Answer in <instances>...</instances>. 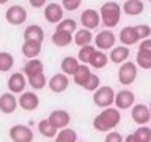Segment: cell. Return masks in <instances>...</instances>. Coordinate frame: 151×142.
Returning a JSON list of instances; mask_svg holds the SVG:
<instances>
[{
    "instance_id": "1",
    "label": "cell",
    "mask_w": 151,
    "mask_h": 142,
    "mask_svg": "<svg viewBox=\"0 0 151 142\" xmlns=\"http://www.w3.org/2000/svg\"><path fill=\"white\" fill-rule=\"evenodd\" d=\"M121 120V114L118 109H112L109 107L106 111H102L98 117H94L93 120V126L98 131H109L112 128H115Z\"/></svg>"
},
{
    "instance_id": "2",
    "label": "cell",
    "mask_w": 151,
    "mask_h": 142,
    "mask_svg": "<svg viewBox=\"0 0 151 142\" xmlns=\"http://www.w3.org/2000/svg\"><path fill=\"white\" fill-rule=\"evenodd\" d=\"M99 16H101V22L104 24V25L112 28L120 22L121 8L116 2H107L101 7V14H99Z\"/></svg>"
},
{
    "instance_id": "3",
    "label": "cell",
    "mask_w": 151,
    "mask_h": 142,
    "mask_svg": "<svg viewBox=\"0 0 151 142\" xmlns=\"http://www.w3.org/2000/svg\"><path fill=\"white\" fill-rule=\"evenodd\" d=\"M93 101L99 107H109L115 101V92L112 87H98L93 95Z\"/></svg>"
},
{
    "instance_id": "4",
    "label": "cell",
    "mask_w": 151,
    "mask_h": 142,
    "mask_svg": "<svg viewBox=\"0 0 151 142\" xmlns=\"http://www.w3.org/2000/svg\"><path fill=\"white\" fill-rule=\"evenodd\" d=\"M6 22H9L11 25H21L27 21V9L21 7V5H13L6 9Z\"/></svg>"
},
{
    "instance_id": "5",
    "label": "cell",
    "mask_w": 151,
    "mask_h": 142,
    "mask_svg": "<svg viewBox=\"0 0 151 142\" xmlns=\"http://www.w3.org/2000/svg\"><path fill=\"white\" fill-rule=\"evenodd\" d=\"M135 78H137V66L132 62H123L120 71H118V80L123 85H129L135 80Z\"/></svg>"
},
{
    "instance_id": "6",
    "label": "cell",
    "mask_w": 151,
    "mask_h": 142,
    "mask_svg": "<svg viewBox=\"0 0 151 142\" xmlns=\"http://www.w3.org/2000/svg\"><path fill=\"white\" fill-rule=\"evenodd\" d=\"M9 137H11L13 142H32L33 141V131L30 126L14 125L9 130Z\"/></svg>"
},
{
    "instance_id": "7",
    "label": "cell",
    "mask_w": 151,
    "mask_h": 142,
    "mask_svg": "<svg viewBox=\"0 0 151 142\" xmlns=\"http://www.w3.org/2000/svg\"><path fill=\"white\" fill-rule=\"evenodd\" d=\"M63 7L58 3H49L47 7L44 8V17L47 22L50 24H57L63 19Z\"/></svg>"
},
{
    "instance_id": "8",
    "label": "cell",
    "mask_w": 151,
    "mask_h": 142,
    "mask_svg": "<svg viewBox=\"0 0 151 142\" xmlns=\"http://www.w3.org/2000/svg\"><path fill=\"white\" fill-rule=\"evenodd\" d=\"M80 21H82V25L88 30L91 28H96L99 24H101V16H99L98 11L94 9H85V11L80 14Z\"/></svg>"
},
{
    "instance_id": "9",
    "label": "cell",
    "mask_w": 151,
    "mask_h": 142,
    "mask_svg": "<svg viewBox=\"0 0 151 142\" xmlns=\"http://www.w3.org/2000/svg\"><path fill=\"white\" fill-rule=\"evenodd\" d=\"M132 120L135 123H139V125H143V123H148L150 118H151V111L150 107H146L145 104H135L134 107H132Z\"/></svg>"
},
{
    "instance_id": "10",
    "label": "cell",
    "mask_w": 151,
    "mask_h": 142,
    "mask_svg": "<svg viewBox=\"0 0 151 142\" xmlns=\"http://www.w3.org/2000/svg\"><path fill=\"white\" fill-rule=\"evenodd\" d=\"M135 101V95L131 92V90H120L115 95V103L118 109H129Z\"/></svg>"
},
{
    "instance_id": "11",
    "label": "cell",
    "mask_w": 151,
    "mask_h": 142,
    "mask_svg": "<svg viewBox=\"0 0 151 142\" xmlns=\"http://www.w3.org/2000/svg\"><path fill=\"white\" fill-rule=\"evenodd\" d=\"M47 120H49L52 125L57 128V130H61V128H66V126H68L71 117H69V114L66 112V111H61V109H58V111H54V112H52Z\"/></svg>"
},
{
    "instance_id": "12",
    "label": "cell",
    "mask_w": 151,
    "mask_h": 142,
    "mask_svg": "<svg viewBox=\"0 0 151 142\" xmlns=\"http://www.w3.org/2000/svg\"><path fill=\"white\" fill-rule=\"evenodd\" d=\"M19 106H21L24 111H35V109L40 106V98H38L33 92H25V93L21 95V98H19Z\"/></svg>"
},
{
    "instance_id": "13",
    "label": "cell",
    "mask_w": 151,
    "mask_h": 142,
    "mask_svg": "<svg viewBox=\"0 0 151 142\" xmlns=\"http://www.w3.org/2000/svg\"><path fill=\"white\" fill-rule=\"evenodd\" d=\"M94 43H96V46L99 49H110L115 44V35L110 30H102L96 35Z\"/></svg>"
},
{
    "instance_id": "14",
    "label": "cell",
    "mask_w": 151,
    "mask_h": 142,
    "mask_svg": "<svg viewBox=\"0 0 151 142\" xmlns=\"http://www.w3.org/2000/svg\"><path fill=\"white\" fill-rule=\"evenodd\" d=\"M68 85H69V80H68V76H66L65 73L52 76L50 80H49V87H50L52 92H55V93L65 92V90L68 88Z\"/></svg>"
},
{
    "instance_id": "15",
    "label": "cell",
    "mask_w": 151,
    "mask_h": 142,
    "mask_svg": "<svg viewBox=\"0 0 151 142\" xmlns=\"http://www.w3.org/2000/svg\"><path fill=\"white\" fill-rule=\"evenodd\" d=\"M139 40H142L140 35H139V30L137 27H124L120 33V41L123 43L124 46H131V44H135Z\"/></svg>"
},
{
    "instance_id": "16",
    "label": "cell",
    "mask_w": 151,
    "mask_h": 142,
    "mask_svg": "<svg viewBox=\"0 0 151 142\" xmlns=\"http://www.w3.org/2000/svg\"><path fill=\"white\" fill-rule=\"evenodd\" d=\"M8 88L11 93H22L25 88V78L22 73H14L8 79Z\"/></svg>"
},
{
    "instance_id": "17",
    "label": "cell",
    "mask_w": 151,
    "mask_h": 142,
    "mask_svg": "<svg viewBox=\"0 0 151 142\" xmlns=\"http://www.w3.org/2000/svg\"><path fill=\"white\" fill-rule=\"evenodd\" d=\"M17 107V99L14 98L13 93H3L0 96V111L3 114H11Z\"/></svg>"
},
{
    "instance_id": "18",
    "label": "cell",
    "mask_w": 151,
    "mask_h": 142,
    "mask_svg": "<svg viewBox=\"0 0 151 142\" xmlns=\"http://www.w3.org/2000/svg\"><path fill=\"white\" fill-rule=\"evenodd\" d=\"M41 52V43L40 41H33V40H25L22 44V54L27 59H35L40 55Z\"/></svg>"
},
{
    "instance_id": "19",
    "label": "cell",
    "mask_w": 151,
    "mask_h": 142,
    "mask_svg": "<svg viewBox=\"0 0 151 142\" xmlns=\"http://www.w3.org/2000/svg\"><path fill=\"white\" fill-rule=\"evenodd\" d=\"M71 41H73V33H69V32L55 30L54 35H52V43H54L55 46H58V47L68 46V44H71Z\"/></svg>"
},
{
    "instance_id": "20",
    "label": "cell",
    "mask_w": 151,
    "mask_h": 142,
    "mask_svg": "<svg viewBox=\"0 0 151 142\" xmlns=\"http://www.w3.org/2000/svg\"><path fill=\"white\" fill-rule=\"evenodd\" d=\"M143 9H145V7H143V2H142V0H127V2H124V5H123V11L126 14H129V16H137V14H140Z\"/></svg>"
},
{
    "instance_id": "21",
    "label": "cell",
    "mask_w": 151,
    "mask_h": 142,
    "mask_svg": "<svg viewBox=\"0 0 151 142\" xmlns=\"http://www.w3.org/2000/svg\"><path fill=\"white\" fill-rule=\"evenodd\" d=\"M24 38H25V40H33V41L42 43V40H44V32H42V28L40 25L33 24V25H28L25 28V32H24Z\"/></svg>"
},
{
    "instance_id": "22",
    "label": "cell",
    "mask_w": 151,
    "mask_h": 142,
    "mask_svg": "<svg viewBox=\"0 0 151 142\" xmlns=\"http://www.w3.org/2000/svg\"><path fill=\"white\" fill-rule=\"evenodd\" d=\"M74 76V82L77 84V85H80V87H83L85 85V82L88 80V78L91 76V71H90V68L87 65H79V68H77V71L73 74Z\"/></svg>"
},
{
    "instance_id": "23",
    "label": "cell",
    "mask_w": 151,
    "mask_h": 142,
    "mask_svg": "<svg viewBox=\"0 0 151 142\" xmlns=\"http://www.w3.org/2000/svg\"><path fill=\"white\" fill-rule=\"evenodd\" d=\"M127 57H129V49H127L124 44L113 47L112 52H110V60L113 63H123V62H126Z\"/></svg>"
},
{
    "instance_id": "24",
    "label": "cell",
    "mask_w": 151,
    "mask_h": 142,
    "mask_svg": "<svg viewBox=\"0 0 151 142\" xmlns=\"http://www.w3.org/2000/svg\"><path fill=\"white\" fill-rule=\"evenodd\" d=\"M44 70V65H42L41 60H36V59H32L28 60L25 65H24V73L27 76H32V74H36V73H42Z\"/></svg>"
},
{
    "instance_id": "25",
    "label": "cell",
    "mask_w": 151,
    "mask_h": 142,
    "mask_svg": "<svg viewBox=\"0 0 151 142\" xmlns=\"http://www.w3.org/2000/svg\"><path fill=\"white\" fill-rule=\"evenodd\" d=\"M79 68V60L74 57H65L61 62V71L65 74H74Z\"/></svg>"
},
{
    "instance_id": "26",
    "label": "cell",
    "mask_w": 151,
    "mask_h": 142,
    "mask_svg": "<svg viewBox=\"0 0 151 142\" xmlns=\"http://www.w3.org/2000/svg\"><path fill=\"white\" fill-rule=\"evenodd\" d=\"M93 40V35H91V32L88 30V28H83V30H77L76 32V36H74V41H76V44L77 46H87L90 44Z\"/></svg>"
},
{
    "instance_id": "27",
    "label": "cell",
    "mask_w": 151,
    "mask_h": 142,
    "mask_svg": "<svg viewBox=\"0 0 151 142\" xmlns=\"http://www.w3.org/2000/svg\"><path fill=\"white\" fill-rule=\"evenodd\" d=\"M90 65L93 66L94 70H99V68H104L107 65V55L101 51H94V54L91 55V59L88 62Z\"/></svg>"
},
{
    "instance_id": "28",
    "label": "cell",
    "mask_w": 151,
    "mask_h": 142,
    "mask_svg": "<svg viewBox=\"0 0 151 142\" xmlns=\"http://www.w3.org/2000/svg\"><path fill=\"white\" fill-rule=\"evenodd\" d=\"M38 130H40V133L44 137H54L57 134V128L49 120H41L38 123Z\"/></svg>"
},
{
    "instance_id": "29",
    "label": "cell",
    "mask_w": 151,
    "mask_h": 142,
    "mask_svg": "<svg viewBox=\"0 0 151 142\" xmlns=\"http://www.w3.org/2000/svg\"><path fill=\"white\" fill-rule=\"evenodd\" d=\"M137 65L143 70H151V52L150 51H140L137 52Z\"/></svg>"
},
{
    "instance_id": "30",
    "label": "cell",
    "mask_w": 151,
    "mask_h": 142,
    "mask_svg": "<svg viewBox=\"0 0 151 142\" xmlns=\"http://www.w3.org/2000/svg\"><path fill=\"white\" fill-rule=\"evenodd\" d=\"M77 141V134L74 130L69 128H61V131L57 134V141L55 142H76Z\"/></svg>"
},
{
    "instance_id": "31",
    "label": "cell",
    "mask_w": 151,
    "mask_h": 142,
    "mask_svg": "<svg viewBox=\"0 0 151 142\" xmlns=\"http://www.w3.org/2000/svg\"><path fill=\"white\" fill-rule=\"evenodd\" d=\"M14 65V59L9 52H0V71L2 73H6L13 68Z\"/></svg>"
},
{
    "instance_id": "32",
    "label": "cell",
    "mask_w": 151,
    "mask_h": 142,
    "mask_svg": "<svg viewBox=\"0 0 151 142\" xmlns=\"http://www.w3.org/2000/svg\"><path fill=\"white\" fill-rule=\"evenodd\" d=\"M28 84H30L33 88H36V90L42 88L46 85V76H44V73H36V74L28 76Z\"/></svg>"
},
{
    "instance_id": "33",
    "label": "cell",
    "mask_w": 151,
    "mask_h": 142,
    "mask_svg": "<svg viewBox=\"0 0 151 142\" xmlns=\"http://www.w3.org/2000/svg\"><path fill=\"white\" fill-rule=\"evenodd\" d=\"M57 30H63V32H69V33H74L77 30V22L74 19H63V21L58 22L57 25Z\"/></svg>"
},
{
    "instance_id": "34",
    "label": "cell",
    "mask_w": 151,
    "mask_h": 142,
    "mask_svg": "<svg viewBox=\"0 0 151 142\" xmlns=\"http://www.w3.org/2000/svg\"><path fill=\"white\" fill-rule=\"evenodd\" d=\"M93 54H94V47L93 46H90V44L82 46V49L79 51V60L82 62V63H88Z\"/></svg>"
},
{
    "instance_id": "35",
    "label": "cell",
    "mask_w": 151,
    "mask_h": 142,
    "mask_svg": "<svg viewBox=\"0 0 151 142\" xmlns=\"http://www.w3.org/2000/svg\"><path fill=\"white\" fill-rule=\"evenodd\" d=\"M134 134L140 142H151V128L148 126H140Z\"/></svg>"
},
{
    "instance_id": "36",
    "label": "cell",
    "mask_w": 151,
    "mask_h": 142,
    "mask_svg": "<svg viewBox=\"0 0 151 142\" xmlns=\"http://www.w3.org/2000/svg\"><path fill=\"white\" fill-rule=\"evenodd\" d=\"M98 87H99V78H98L96 74H93V73H91V76H90L88 80L85 82L83 88H85V90H88V92H94V90H96Z\"/></svg>"
},
{
    "instance_id": "37",
    "label": "cell",
    "mask_w": 151,
    "mask_h": 142,
    "mask_svg": "<svg viewBox=\"0 0 151 142\" xmlns=\"http://www.w3.org/2000/svg\"><path fill=\"white\" fill-rule=\"evenodd\" d=\"M61 5H63V9H68V11H76V9L82 5V0H63Z\"/></svg>"
},
{
    "instance_id": "38",
    "label": "cell",
    "mask_w": 151,
    "mask_h": 142,
    "mask_svg": "<svg viewBox=\"0 0 151 142\" xmlns=\"http://www.w3.org/2000/svg\"><path fill=\"white\" fill-rule=\"evenodd\" d=\"M106 142H123V137H121L120 133L112 131V133H109V134L106 136Z\"/></svg>"
},
{
    "instance_id": "39",
    "label": "cell",
    "mask_w": 151,
    "mask_h": 142,
    "mask_svg": "<svg viewBox=\"0 0 151 142\" xmlns=\"http://www.w3.org/2000/svg\"><path fill=\"white\" fill-rule=\"evenodd\" d=\"M139 49L140 51H150L151 52V40H150V38H145V40L140 43Z\"/></svg>"
},
{
    "instance_id": "40",
    "label": "cell",
    "mask_w": 151,
    "mask_h": 142,
    "mask_svg": "<svg viewBox=\"0 0 151 142\" xmlns=\"http://www.w3.org/2000/svg\"><path fill=\"white\" fill-rule=\"evenodd\" d=\"M28 2H30V5L33 8H41V7H44V3L47 0H28Z\"/></svg>"
},
{
    "instance_id": "41",
    "label": "cell",
    "mask_w": 151,
    "mask_h": 142,
    "mask_svg": "<svg viewBox=\"0 0 151 142\" xmlns=\"http://www.w3.org/2000/svg\"><path fill=\"white\" fill-rule=\"evenodd\" d=\"M124 142H140V141L135 137V134H131V136H127V137H126V141H124Z\"/></svg>"
},
{
    "instance_id": "42",
    "label": "cell",
    "mask_w": 151,
    "mask_h": 142,
    "mask_svg": "<svg viewBox=\"0 0 151 142\" xmlns=\"http://www.w3.org/2000/svg\"><path fill=\"white\" fill-rule=\"evenodd\" d=\"M6 2H8V0H0V5H5Z\"/></svg>"
},
{
    "instance_id": "43",
    "label": "cell",
    "mask_w": 151,
    "mask_h": 142,
    "mask_svg": "<svg viewBox=\"0 0 151 142\" xmlns=\"http://www.w3.org/2000/svg\"><path fill=\"white\" fill-rule=\"evenodd\" d=\"M150 111H151V103H150Z\"/></svg>"
},
{
    "instance_id": "44",
    "label": "cell",
    "mask_w": 151,
    "mask_h": 142,
    "mask_svg": "<svg viewBox=\"0 0 151 142\" xmlns=\"http://www.w3.org/2000/svg\"><path fill=\"white\" fill-rule=\"evenodd\" d=\"M150 2H151V0H150Z\"/></svg>"
}]
</instances>
